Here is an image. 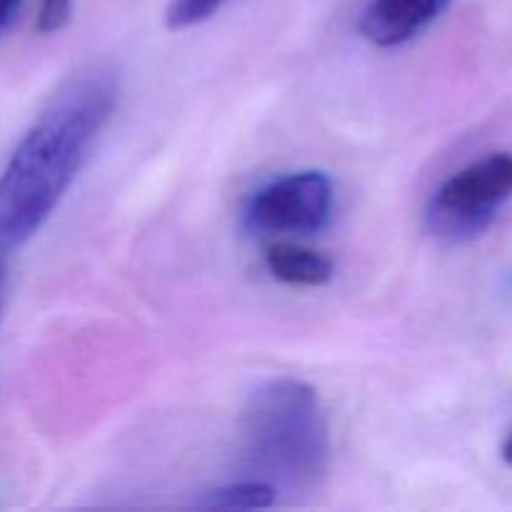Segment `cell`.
<instances>
[{
  "mask_svg": "<svg viewBox=\"0 0 512 512\" xmlns=\"http://www.w3.org/2000/svg\"><path fill=\"white\" fill-rule=\"evenodd\" d=\"M70 15H73V0H40L35 28L43 35H53L68 25Z\"/></svg>",
  "mask_w": 512,
  "mask_h": 512,
  "instance_id": "obj_9",
  "label": "cell"
},
{
  "mask_svg": "<svg viewBox=\"0 0 512 512\" xmlns=\"http://www.w3.org/2000/svg\"><path fill=\"white\" fill-rule=\"evenodd\" d=\"M225 0H170L168 13H165V25L170 30H185L193 25L205 23L220 10Z\"/></svg>",
  "mask_w": 512,
  "mask_h": 512,
  "instance_id": "obj_8",
  "label": "cell"
},
{
  "mask_svg": "<svg viewBox=\"0 0 512 512\" xmlns=\"http://www.w3.org/2000/svg\"><path fill=\"white\" fill-rule=\"evenodd\" d=\"M5 310V270H3V258H0V318H3Z\"/></svg>",
  "mask_w": 512,
  "mask_h": 512,
  "instance_id": "obj_12",
  "label": "cell"
},
{
  "mask_svg": "<svg viewBox=\"0 0 512 512\" xmlns=\"http://www.w3.org/2000/svg\"><path fill=\"white\" fill-rule=\"evenodd\" d=\"M450 0H370L360 15V33L378 48H400L428 30Z\"/></svg>",
  "mask_w": 512,
  "mask_h": 512,
  "instance_id": "obj_5",
  "label": "cell"
},
{
  "mask_svg": "<svg viewBox=\"0 0 512 512\" xmlns=\"http://www.w3.org/2000/svg\"><path fill=\"white\" fill-rule=\"evenodd\" d=\"M265 270L278 283L290 288H320L328 285L335 275V263L325 253L305 245L278 240L263 255Z\"/></svg>",
  "mask_w": 512,
  "mask_h": 512,
  "instance_id": "obj_6",
  "label": "cell"
},
{
  "mask_svg": "<svg viewBox=\"0 0 512 512\" xmlns=\"http://www.w3.org/2000/svg\"><path fill=\"white\" fill-rule=\"evenodd\" d=\"M23 0H0V33H5L13 18L18 15V8Z\"/></svg>",
  "mask_w": 512,
  "mask_h": 512,
  "instance_id": "obj_10",
  "label": "cell"
},
{
  "mask_svg": "<svg viewBox=\"0 0 512 512\" xmlns=\"http://www.w3.org/2000/svg\"><path fill=\"white\" fill-rule=\"evenodd\" d=\"M510 198L512 155H485L435 190L425 208V228L445 243H468L493 225Z\"/></svg>",
  "mask_w": 512,
  "mask_h": 512,
  "instance_id": "obj_3",
  "label": "cell"
},
{
  "mask_svg": "<svg viewBox=\"0 0 512 512\" xmlns=\"http://www.w3.org/2000/svg\"><path fill=\"white\" fill-rule=\"evenodd\" d=\"M275 500H278V488L265 480L243 478L210 490L195 505L205 510H260L273 508Z\"/></svg>",
  "mask_w": 512,
  "mask_h": 512,
  "instance_id": "obj_7",
  "label": "cell"
},
{
  "mask_svg": "<svg viewBox=\"0 0 512 512\" xmlns=\"http://www.w3.org/2000/svg\"><path fill=\"white\" fill-rule=\"evenodd\" d=\"M500 458H503L505 465H510L512 468V428L505 433L503 443H500Z\"/></svg>",
  "mask_w": 512,
  "mask_h": 512,
  "instance_id": "obj_11",
  "label": "cell"
},
{
  "mask_svg": "<svg viewBox=\"0 0 512 512\" xmlns=\"http://www.w3.org/2000/svg\"><path fill=\"white\" fill-rule=\"evenodd\" d=\"M333 180L320 170L280 175L255 190L243 208V225L253 235H315L333 218Z\"/></svg>",
  "mask_w": 512,
  "mask_h": 512,
  "instance_id": "obj_4",
  "label": "cell"
},
{
  "mask_svg": "<svg viewBox=\"0 0 512 512\" xmlns=\"http://www.w3.org/2000/svg\"><path fill=\"white\" fill-rule=\"evenodd\" d=\"M240 448L253 478L273 488H313L330 468V428L313 385L275 378L248 395Z\"/></svg>",
  "mask_w": 512,
  "mask_h": 512,
  "instance_id": "obj_2",
  "label": "cell"
},
{
  "mask_svg": "<svg viewBox=\"0 0 512 512\" xmlns=\"http://www.w3.org/2000/svg\"><path fill=\"white\" fill-rule=\"evenodd\" d=\"M118 105L108 68L73 75L20 138L0 173V258L23 248L88 163Z\"/></svg>",
  "mask_w": 512,
  "mask_h": 512,
  "instance_id": "obj_1",
  "label": "cell"
}]
</instances>
